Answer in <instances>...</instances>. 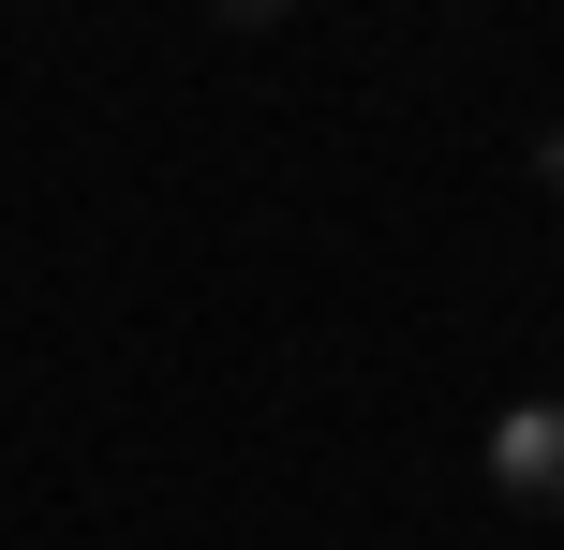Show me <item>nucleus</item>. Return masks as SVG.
I'll use <instances>...</instances> for the list:
<instances>
[{
    "label": "nucleus",
    "mask_w": 564,
    "mask_h": 550,
    "mask_svg": "<svg viewBox=\"0 0 564 550\" xmlns=\"http://www.w3.org/2000/svg\"><path fill=\"white\" fill-rule=\"evenodd\" d=\"M490 492L535 506V521H564V402H506L490 417Z\"/></svg>",
    "instance_id": "f257e3e1"
},
{
    "label": "nucleus",
    "mask_w": 564,
    "mask_h": 550,
    "mask_svg": "<svg viewBox=\"0 0 564 550\" xmlns=\"http://www.w3.org/2000/svg\"><path fill=\"white\" fill-rule=\"evenodd\" d=\"M282 15H297V0H224V30H282Z\"/></svg>",
    "instance_id": "f03ea898"
},
{
    "label": "nucleus",
    "mask_w": 564,
    "mask_h": 550,
    "mask_svg": "<svg viewBox=\"0 0 564 550\" xmlns=\"http://www.w3.org/2000/svg\"><path fill=\"white\" fill-rule=\"evenodd\" d=\"M535 179H550V194H564V134H535Z\"/></svg>",
    "instance_id": "7ed1b4c3"
}]
</instances>
